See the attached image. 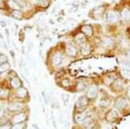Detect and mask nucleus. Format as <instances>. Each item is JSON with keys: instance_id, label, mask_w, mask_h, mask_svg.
<instances>
[{"instance_id": "obj_1", "label": "nucleus", "mask_w": 130, "mask_h": 129, "mask_svg": "<svg viewBox=\"0 0 130 129\" xmlns=\"http://www.w3.org/2000/svg\"><path fill=\"white\" fill-rule=\"evenodd\" d=\"M118 14L115 11H109L105 14V18L110 23H116L118 21Z\"/></svg>"}, {"instance_id": "obj_2", "label": "nucleus", "mask_w": 130, "mask_h": 129, "mask_svg": "<svg viewBox=\"0 0 130 129\" xmlns=\"http://www.w3.org/2000/svg\"><path fill=\"white\" fill-rule=\"evenodd\" d=\"M98 94V88L95 85H90L87 91V98L88 99H95Z\"/></svg>"}, {"instance_id": "obj_3", "label": "nucleus", "mask_w": 130, "mask_h": 129, "mask_svg": "<svg viewBox=\"0 0 130 129\" xmlns=\"http://www.w3.org/2000/svg\"><path fill=\"white\" fill-rule=\"evenodd\" d=\"M77 110H84L86 109V107H87V104H88V102H87V99H86V97H80L78 99V100L77 101Z\"/></svg>"}, {"instance_id": "obj_4", "label": "nucleus", "mask_w": 130, "mask_h": 129, "mask_svg": "<svg viewBox=\"0 0 130 129\" xmlns=\"http://www.w3.org/2000/svg\"><path fill=\"white\" fill-rule=\"evenodd\" d=\"M75 122L77 124H81V123H84L86 122V120L88 119V116L86 113H78L75 116Z\"/></svg>"}, {"instance_id": "obj_5", "label": "nucleus", "mask_w": 130, "mask_h": 129, "mask_svg": "<svg viewBox=\"0 0 130 129\" xmlns=\"http://www.w3.org/2000/svg\"><path fill=\"white\" fill-rule=\"evenodd\" d=\"M126 105H127V100L125 99H117L115 102V107L117 110H123Z\"/></svg>"}, {"instance_id": "obj_6", "label": "nucleus", "mask_w": 130, "mask_h": 129, "mask_svg": "<svg viewBox=\"0 0 130 129\" xmlns=\"http://www.w3.org/2000/svg\"><path fill=\"white\" fill-rule=\"evenodd\" d=\"M52 62H53V65H55V66H58V65H61V62H62V56L61 55V53H55L53 57Z\"/></svg>"}, {"instance_id": "obj_7", "label": "nucleus", "mask_w": 130, "mask_h": 129, "mask_svg": "<svg viewBox=\"0 0 130 129\" xmlns=\"http://www.w3.org/2000/svg\"><path fill=\"white\" fill-rule=\"evenodd\" d=\"M25 120H26V115L21 113V114H18V115H16V116H14L13 122L14 123H15V124L21 123V122H22L23 121H25Z\"/></svg>"}, {"instance_id": "obj_8", "label": "nucleus", "mask_w": 130, "mask_h": 129, "mask_svg": "<svg viewBox=\"0 0 130 129\" xmlns=\"http://www.w3.org/2000/svg\"><path fill=\"white\" fill-rule=\"evenodd\" d=\"M122 17L125 22H129L130 21V10L129 9H124L122 11Z\"/></svg>"}, {"instance_id": "obj_9", "label": "nucleus", "mask_w": 130, "mask_h": 129, "mask_svg": "<svg viewBox=\"0 0 130 129\" xmlns=\"http://www.w3.org/2000/svg\"><path fill=\"white\" fill-rule=\"evenodd\" d=\"M23 108L22 104H20V103H13V104H9V109L13 111H18V110H21Z\"/></svg>"}, {"instance_id": "obj_10", "label": "nucleus", "mask_w": 130, "mask_h": 129, "mask_svg": "<svg viewBox=\"0 0 130 129\" xmlns=\"http://www.w3.org/2000/svg\"><path fill=\"white\" fill-rule=\"evenodd\" d=\"M82 31L87 36H92V34H93V29H92V27L89 25L83 26L82 27Z\"/></svg>"}, {"instance_id": "obj_11", "label": "nucleus", "mask_w": 130, "mask_h": 129, "mask_svg": "<svg viewBox=\"0 0 130 129\" xmlns=\"http://www.w3.org/2000/svg\"><path fill=\"white\" fill-rule=\"evenodd\" d=\"M66 53L69 56H75L77 54V49H76L75 47L71 46V45H69L66 48Z\"/></svg>"}, {"instance_id": "obj_12", "label": "nucleus", "mask_w": 130, "mask_h": 129, "mask_svg": "<svg viewBox=\"0 0 130 129\" xmlns=\"http://www.w3.org/2000/svg\"><path fill=\"white\" fill-rule=\"evenodd\" d=\"M80 47H81V53H83V55H88L89 53H90V49H89V47L88 46L86 43H82L81 45H80Z\"/></svg>"}, {"instance_id": "obj_13", "label": "nucleus", "mask_w": 130, "mask_h": 129, "mask_svg": "<svg viewBox=\"0 0 130 129\" xmlns=\"http://www.w3.org/2000/svg\"><path fill=\"white\" fill-rule=\"evenodd\" d=\"M113 43H114V40H113L112 38H111V37H105V38H104V40H103V42H102V43H103V45L105 47L111 46V45L113 44Z\"/></svg>"}, {"instance_id": "obj_14", "label": "nucleus", "mask_w": 130, "mask_h": 129, "mask_svg": "<svg viewBox=\"0 0 130 129\" xmlns=\"http://www.w3.org/2000/svg\"><path fill=\"white\" fill-rule=\"evenodd\" d=\"M27 91L26 88H20L17 90V96L20 97V98H24V97L27 96Z\"/></svg>"}, {"instance_id": "obj_15", "label": "nucleus", "mask_w": 130, "mask_h": 129, "mask_svg": "<svg viewBox=\"0 0 130 129\" xmlns=\"http://www.w3.org/2000/svg\"><path fill=\"white\" fill-rule=\"evenodd\" d=\"M117 113L116 112V110H111L107 115L108 121H113V120H115V119H117Z\"/></svg>"}, {"instance_id": "obj_16", "label": "nucleus", "mask_w": 130, "mask_h": 129, "mask_svg": "<svg viewBox=\"0 0 130 129\" xmlns=\"http://www.w3.org/2000/svg\"><path fill=\"white\" fill-rule=\"evenodd\" d=\"M76 42H77L78 44L81 45L82 43H83L85 42V37H84V35L83 33H79V34L77 35L76 37Z\"/></svg>"}, {"instance_id": "obj_17", "label": "nucleus", "mask_w": 130, "mask_h": 129, "mask_svg": "<svg viewBox=\"0 0 130 129\" xmlns=\"http://www.w3.org/2000/svg\"><path fill=\"white\" fill-rule=\"evenodd\" d=\"M11 85L14 88H19L21 86V81L19 80V78L17 77H14L11 80Z\"/></svg>"}, {"instance_id": "obj_18", "label": "nucleus", "mask_w": 130, "mask_h": 129, "mask_svg": "<svg viewBox=\"0 0 130 129\" xmlns=\"http://www.w3.org/2000/svg\"><path fill=\"white\" fill-rule=\"evenodd\" d=\"M83 125H84V128L87 129L92 128L94 127V122H93V120H91V119H87L86 122L83 123Z\"/></svg>"}, {"instance_id": "obj_19", "label": "nucleus", "mask_w": 130, "mask_h": 129, "mask_svg": "<svg viewBox=\"0 0 130 129\" xmlns=\"http://www.w3.org/2000/svg\"><path fill=\"white\" fill-rule=\"evenodd\" d=\"M12 15H13L14 18H16V19H21V16H22V13H21L20 10H18V9H15V10L12 11Z\"/></svg>"}, {"instance_id": "obj_20", "label": "nucleus", "mask_w": 130, "mask_h": 129, "mask_svg": "<svg viewBox=\"0 0 130 129\" xmlns=\"http://www.w3.org/2000/svg\"><path fill=\"white\" fill-rule=\"evenodd\" d=\"M122 75H123L125 78L130 80V70L129 69H123V70H122Z\"/></svg>"}, {"instance_id": "obj_21", "label": "nucleus", "mask_w": 130, "mask_h": 129, "mask_svg": "<svg viewBox=\"0 0 130 129\" xmlns=\"http://www.w3.org/2000/svg\"><path fill=\"white\" fill-rule=\"evenodd\" d=\"M37 4H39L42 7H48L49 6V1L48 0H36Z\"/></svg>"}, {"instance_id": "obj_22", "label": "nucleus", "mask_w": 130, "mask_h": 129, "mask_svg": "<svg viewBox=\"0 0 130 129\" xmlns=\"http://www.w3.org/2000/svg\"><path fill=\"white\" fill-rule=\"evenodd\" d=\"M123 82H122L121 80H117L115 82L113 83V87L115 88H117V89L122 88H123Z\"/></svg>"}, {"instance_id": "obj_23", "label": "nucleus", "mask_w": 130, "mask_h": 129, "mask_svg": "<svg viewBox=\"0 0 130 129\" xmlns=\"http://www.w3.org/2000/svg\"><path fill=\"white\" fill-rule=\"evenodd\" d=\"M9 5H10V7H12L15 9H18L20 8L19 3H18L17 1H15V0H11V1L9 2Z\"/></svg>"}, {"instance_id": "obj_24", "label": "nucleus", "mask_w": 130, "mask_h": 129, "mask_svg": "<svg viewBox=\"0 0 130 129\" xmlns=\"http://www.w3.org/2000/svg\"><path fill=\"white\" fill-rule=\"evenodd\" d=\"M99 104L100 106H103V107L108 106L110 104V100H105V99H102V100L99 102Z\"/></svg>"}, {"instance_id": "obj_25", "label": "nucleus", "mask_w": 130, "mask_h": 129, "mask_svg": "<svg viewBox=\"0 0 130 129\" xmlns=\"http://www.w3.org/2000/svg\"><path fill=\"white\" fill-rule=\"evenodd\" d=\"M87 88V84L83 82H79L78 85H77V89L79 91H83L85 90V88Z\"/></svg>"}, {"instance_id": "obj_26", "label": "nucleus", "mask_w": 130, "mask_h": 129, "mask_svg": "<svg viewBox=\"0 0 130 129\" xmlns=\"http://www.w3.org/2000/svg\"><path fill=\"white\" fill-rule=\"evenodd\" d=\"M103 10H104L103 6H99V7H96V8H95V9H94V13L99 15V14L103 13Z\"/></svg>"}, {"instance_id": "obj_27", "label": "nucleus", "mask_w": 130, "mask_h": 129, "mask_svg": "<svg viewBox=\"0 0 130 129\" xmlns=\"http://www.w3.org/2000/svg\"><path fill=\"white\" fill-rule=\"evenodd\" d=\"M9 68V65L8 63H5V64H3L0 65V72H3V71H7L8 69Z\"/></svg>"}, {"instance_id": "obj_28", "label": "nucleus", "mask_w": 130, "mask_h": 129, "mask_svg": "<svg viewBox=\"0 0 130 129\" xmlns=\"http://www.w3.org/2000/svg\"><path fill=\"white\" fill-rule=\"evenodd\" d=\"M8 96V91L0 88V98H6Z\"/></svg>"}, {"instance_id": "obj_29", "label": "nucleus", "mask_w": 130, "mask_h": 129, "mask_svg": "<svg viewBox=\"0 0 130 129\" xmlns=\"http://www.w3.org/2000/svg\"><path fill=\"white\" fill-rule=\"evenodd\" d=\"M6 61H7V57L5 55H0V65L4 64Z\"/></svg>"}, {"instance_id": "obj_30", "label": "nucleus", "mask_w": 130, "mask_h": 129, "mask_svg": "<svg viewBox=\"0 0 130 129\" xmlns=\"http://www.w3.org/2000/svg\"><path fill=\"white\" fill-rule=\"evenodd\" d=\"M24 128V125L22 123H17L15 124V126H13L12 129H23Z\"/></svg>"}, {"instance_id": "obj_31", "label": "nucleus", "mask_w": 130, "mask_h": 129, "mask_svg": "<svg viewBox=\"0 0 130 129\" xmlns=\"http://www.w3.org/2000/svg\"><path fill=\"white\" fill-rule=\"evenodd\" d=\"M62 85L64 87H68L69 86V80L68 79H64L62 81Z\"/></svg>"}, {"instance_id": "obj_32", "label": "nucleus", "mask_w": 130, "mask_h": 129, "mask_svg": "<svg viewBox=\"0 0 130 129\" xmlns=\"http://www.w3.org/2000/svg\"><path fill=\"white\" fill-rule=\"evenodd\" d=\"M102 129H112V126L110 124H105L102 127Z\"/></svg>"}, {"instance_id": "obj_33", "label": "nucleus", "mask_w": 130, "mask_h": 129, "mask_svg": "<svg viewBox=\"0 0 130 129\" xmlns=\"http://www.w3.org/2000/svg\"><path fill=\"white\" fill-rule=\"evenodd\" d=\"M123 65L127 66V69L130 68V60H125L124 62H123Z\"/></svg>"}, {"instance_id": "obj_34", "label": "nucleus", "mask_w": 130, "mask_h": 129, "mask_svg": "<svg viewBox=\"0 0 130 129\" xmlns=\"http://www.w3.org/2000/svg\"><path fill=\"white\" fill-rule=\"evenodd\" d=\"M127 96H128V98L130 100V87H129L127 89Z\"/></svg>"}, {"instance_id": "obj_35", "label": "nucleus", "mask_w": 130, "mask_h": 129, "mask_svg": "<svg viewBox=\"0 0 130 129\" xmlns=\"http://www.w3.org/2000/svg\"><path fill=\"white\" fill-rule=\"evenodd\" d=\"M0 24H1V26L3 27H5L6 26V23H5L4 21H0Z\"/></svg>"}, {"instance_id": "obj_36", "label": "nucleus", "mask_w": 130, "mask_h": 129, "mask_svg": "<svg viewBox=\"0 0 130 129\" xmlns=\"http://www.w3.org/2000/svg\"><path fill=\"white\" fill-rule=\"evenodd\" d=\"M22 77H23V79H24V80H25V82H27V85H30V84H29V82H28V80H27V77H26L25 76H23V75H22Z\"/></svg>"}, {"instance_id": "obj_37", "label": "nucleus", "mask_w": 130, "mask_h": 129, "mask_svg": "<svg viewBox=\"0 0 130 129\" xmlns=\"http://www.w3.org/2000/svg\"><path fill=\"white\" fill-rule=\"evenodd\" d=\"M0 8H3V2L0 0Z\"/></svg>"}, {"instance_id": "obj_38", "label": "nucleus", "mask_w": 130, "mask_h": 129, "mask_svg": "<svg viewBox=\"0 0 130 129\" xmlns=\"http://www.w3.org/2000/svg\"><path fill=\"white\" fill-rule=\"evenodd\" d=\"M33 129H38V128H37V125H36V124H33Z\"/></svg>"}, {"instance_id": "obj_39", "label": "nucleus", "mask_w": 130, "mask_h": 129, "mask_svg": "<svg viewBox=\"0 0 130 129\" xmlns=\"http://www.w3.org/2000/svg\"><path fill=\"white\" fill-rule=\"evenodd\" d=\"M57 21H63V18H58Z\"/></svg>"}, {"instance_id": "obj_40", "label": "nucleus", "mask_w": 130, "mask_h": 129, "mask_svg": "<svg viewBox=\"0 0 130 129\" xmlns=\"http://www.w3.org/2000/svg\"><path fill=\"white\" fill-rule=\"evenodd\" d=\"M3 46H4V47H5V49H8V47H7V45H6L5 42H4V43H3Z\"/></svg>"}, {"instance_id": "obj_41", "label": "nucleus", "mask_w": 130, "mask_h": 129, "mask_svg": "<svg viewBox=\"0 0 130 129\" xmlns=\"http://www.w3.org/2000/svg\"><path fill=\"white\" fill-rule=\"evenodd\" d=\"M1 129H9V128H8V127H3V128H2Z\"/></svg>"}, {"instance_id": "obj_42", "label": "nucleus", "mask_w": 130, "mask_h": 129, "mask_svg": "<svg viewBox=\"0 0 130 129\" xmlns=\"http://www.w3.org/2000/svg\"><path fill=\"white\" fill-rule=\"evenodd\" d=\"M2 115H3V111H2V110H0V116H1Z\"/></svg>"}, {"instance_id": "obj_43", "label": "nucleus", "mask_w": 130, "mask_h": 129, "mask_svg": "<svg viewBox=\"0 0 130 129\" xmlns=\"http://www.w3.org/2000/svg\"><path fill=\"white\" fill-rule=\"evenodd\" d=\"M96 1H102V0H96Z\"/></svg>"}, {"instance_id": "obj_44", "label": "nucleus", "mask_w": 130, "mask_h": 129, "mask_svg": "<svg viewBox=\"0 0 130 129\" xmlns=\"http://www.w3.org/2000/svg\"><path fill=\"white\" fill-rule=\"evenodd\" d=\"M0 109H1V104H0Z\"/></svg>"}]
</instances>
